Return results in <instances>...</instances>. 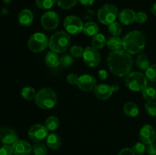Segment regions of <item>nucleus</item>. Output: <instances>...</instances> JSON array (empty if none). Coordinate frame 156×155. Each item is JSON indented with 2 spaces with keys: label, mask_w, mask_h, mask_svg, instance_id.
Returning <instances> with one entry per match:
<instances>
[{
  "label": "nucleus",
  "mask_w": 156,
  "mask_h": 155,
  "mask_svg": "<svg viewBox=\"0 0 156 155\" xmlns=\"http://www.w3.org/2000/svg\"><path fill=\"white\" fill-rule=\"evenodd\" d=\"M108 65L116 76L124 77L130 73L133 68L132 56L124 50L112 52L108 57Z\"/></svg>",
  "instance_id": "1"
},
{
  "label": "nucleus",
  "mask_w": 156,
  "mask_h": 155,
  "mask_svg": "<svg viewBox=\"0 0 156 155\" xmlns=\"http://www.w3.org/2000/svg\"><path fill=\"white\" fill-rule=\"evenodd\" d=\"M123 50L130 55L141 53L146 46V37L142 32L133 30L128 33L123 39Z\"/></svg>",
  "instance_id": "2"
},
{
  "label": "nucleus",
  "mask_w": 156,
  "mask_h": 155,
  "mask_svg": "<svg viewBox=\"0 0 156 155\" xmlns=\"http://www.w3.org/2000/svg\"><path fill=\"white\" fill-rule=\"evenodd\" d=\"M34 101L38 107L43 109H50L56 104L57 95L51 88H44L37 93Z\"/></svg>",
  "instance_id": "3"
},
{
  "label": "nucleus",
  "mask_w": 156,
  "mask_h": 155,
  "mask_svg": "<svg viewBox=\"0 0 156 155\" xmlns=\"http://www.w3.org/2000/svg\"><path fill=\"white\" fill-rule=\"evenodd\" d=\"M71 45V38L65 31H57L52 35L49 40L50 50L56 53H62L66 51Z\"/></svg>",
  "instance_id": "4"
},
{
  "label": "nucleus",
  "mask_w": 156,
  "mask_h": 155,
  "mask_svg": "<svg viewBox=\"0 0 156 155\" xmlns=\"http://www.w3.org/2000/svg\"><path fill=\"white\" fill-rule=\"evenodd\" d=\"M125 84L130 91L135 92L143 91L147 87V78L143 73L139 71L130 72L126 76Z\"/></svg>",
  "instance_id": "5"
},
{
  "label": "nucleus",
  "mask_w": 156,
  "mask_h": 155,
  "mask_svg": "<svg viewBox=\"0 0 156 155\" xmlns=\"http://www.w3.org/2000/svg\"><path fill=\"white\" fill-rule=\"evenodd\" d=\"M117 17L118 9L112 4L105 5L98 12V18L99 21L105 25H110L115 22Z\"/></svg>",
  "instance_id": "6"
},
{
  "label": "nucleus",
  "mask_w": 156,
  "mask_h": 155,
  "mask_svg": "<svg viewBox=\"0 0 156 155\" xmlns=\"http://www.w3.org/2000/svg\"><path fill=\"white\" fill-rule=\"evenodd\" d=\"M28 48L34 53H40L47 49L49 40L44 33L37 32L30 36L27 42Z\"/></svg>",
  "instance_id": "7"
},
{
  "label": "nucleus",
  "mask_w": 156,
  "mask_h": 155,
  "mask_svg": "<svg viewBox=\"0 0 156 155\" xmlns=\"http://www.w3.org/2000/svg\"><path fill=\"white\" fill-rule=\"evenodd\" d=\"M64 27L68 33L77 35L83 31L84 24L82 20L76 15H69L63 22Z\"/></svg>",
  "instance_id": "8"
},
{
  "label": "nucleus",
  "mask_w": 156,
  "mask_h": 155,
  "mask_svg": "<svg viewBox=\"0 0 156 155\" xmlns=\"http://www.w3.org/2000/svg\"><path fill=\"white\" fill-rule=\"evenodd\" d=\"M83 61L90 68H95L101 62V55L97 49L93 46H88L84 50Z\"/></svg>",
  "instance_id": "9"
},
{
  "label": "nucleus",
  "mask_w": 156,
  "mask_h": 155,
  "mask_svg": "<svg viewBox=\"0 0 156 155\" xmlns=\"http://www.w3.org/2000/svg\"><path fill=\"white\" fill-rule=\"evenodd\" d=\"M41 23L45 30H53L59 25V17L56 12L53 11H48L43 14L41 18Z\"/></svg>",
  "instance_id": "10"
},
{
  "label": "nucleus",
  "mask_w": 156,
  "mask_h": 155,
  "mask_svg": "<svg viewBox=\"0 0 156 155\" xmlns=\"http://www.w3.org/2000/svg\"><path fill=\"white\" fill-rule=\"evenodd\" d=\"M28 137L34 142H41L48 136V129L41 124H34L29 129Z\"/></svg>",
  "instance_id": "11"
},
{
  "label": "nucleus",
  "mask_w": 156,
  "mask_h": 155,
  "mask_svg": "<svg viewBox=\"0 0 156 155\" xmlns=\"http://www.w3.org/2000/svg\"><path fill=\"white\" fill-rule=\"evenodd\" d=\"M139 135H140V141L147 145L155 142L156 139V132L155 129L149 124L144 125L141 128Z\"/></svg>",
  "instance_id": "12"
},
{
  "label": "nucleus",
  "mask_w": 156,
  "mask_h": 155,
  "mask_svg": "<svg viewBox=\"0 0 156 155\" xmlns=\"http://www.w3.org/2000/svg\"><path fill=\"white\" fill-rule=\"evenodd\" d=\"M76 85L82 91L88 92V91H94V88L96 87V79L94 78V76L90 74H82L79 76Z\"/></svg>",
  "instance_id": "13"
},
{
  "label": "nucleus",
  "mask_w": 156,
  "mask_h": 155,
  "mask_svg": "<svg viewBox=\"0 0 156 155\" xmlns=\"http://www.w3.org/2000/svg\"><path fill=\"white\" fill-rule=\"evenodd\" d=\"M18 141V136L15 131L9 127L0 129V141L4 144H13Z\"/></svg>",
  "instance_id": "14"
},
{
  "label": "nucleus",
  "mask_w": 156,
  "mask_h": 155,
  "mask_svg": "<svg viewBox=\"0 0 156 155\" xmlns=\"http://www.w3.org/2000/svg\"><path fill=\"white\" fill-rule=\"evenodd\" d=\"M15 155H30L33 152V147L30 143L23 140H18L12 144Z\"/></svg>",
  "instance_id": "15"
},
{
  "label": "nucleus",
  "mask_w": 156,
  "mask_h": 155,
  "mask_svg": "<svg viewBox=\"0 0 156 155\" xmlns=\"http://www.w3.org/2000/svg\"><path fill=\"white\" fill-rule=\"evenodd\" d=\"M94 94L95 97L99 100H105L111 97L113 92L110 85L101 84L96 85L94 89Z\"/></svg>",
  "instance_id": "16"
},
{
  "label": "nucleus",
  "mask_w": 156,
  "mask_h": 155,
  "mask_svg": "<svg viewBox=\"0 0 156 155\" xmlns=\"http://www.w3.org/2000/svg\"><path fill=\"white\" fill-rule=\"evenodd\" d=\"M136 13L133 9H125L118 14V18L122 24L129 25L136 21Z\"/></svg>",
  "instance_id": "17"
},
{
  "label": "nucleus",
  "mask_w": 156,
  "mask_h": 155,
  "mask_svg": "<svg viewBox=\"0 0 156 155\" xmlns=\"http://www.w3.org/2000/svg\"><path fill=\"white\" fill-rule=\"evenodd\" d=\"M34 20V15L29 9H23L18 15V23L22 27H28L32 24Z\"/></svg>",
  "instance_id": "18"
},
{
  "label": "nucleus",
  "mask_w": 156,
  "mask_h": 155,
  "mask_svg": "<svg viewBox=\"0 0 156 155\" xmlns=\"http://www.w3.org/2000/svg\"><path fill=\"white\" fill-rule=\"evenodd\" d=\"M107 46L111 51L117 52L122 50L123 49V40L118 36H114L110 37L107 40Z\"/></svg>",
  "instance_id": "19"
},
{
  "label": "nucleus",
  "mask_w": 156,
  "mask_h": 155,
  "mask_svg": "<svg viewBox=\"0 0 156 155\" xmlns=\"http://www.w3.org/2000/svg\"><path fill=\"white\" fill-rule=\"evenodd\" d=\"M61 138L57 134L50 133L46 138V144L49 148L52 150H57L61 146Z\"/></svg>",
  "instance_id": "20"
},
{
  "label": "nucleus",
  "mask_w": 156,
  "mask_h": 155,
  "mask_svg": "<svg viewBox=\"0 0 156 155\" xmlns=\"http://www.w3.org/2000/svg\"><path fill=\"white\" fill-rule=\"evenodd\" d=\"M45 62L50 68H56L60 64V58L58 56L57 53L53 51H50L45 56Z\"/></svg>",
  "instance_id": "21"
},
{
  "label": "nucleus",
  "mask_w": 156,
  "mask_h": 155,
  "mask_svg": "<svg viewBox=\"0 0 156 155\" xmlns=\"http://www.w3.org/2000/svg\"><path fill=\"white\" fill-rule=\"evenodd\" d=\"M139 107L133 102H128L123 106V112L125 115L129 117H136L139 114Z\"/></svg>",
  "instance_id": "22"
},
{
  "label": "nucleus",
  "mask_w": 156,
  "mask_h": 155,
  "mask_svg": "<svg viewBox=\"0 0 156 155\" xmlns=\"http://www.w3.org/2000/svg\"><path fill=\"white\" fill-rule=\"evenodd\" d=\"M99 27L96 23L93 21L87 22L86 24H84L83 32L85 35L88 36H94L97 33H98Z\"/></svg>",
  "instance_id": "23"
},
{
  "label": "nucleus",
  "mask_w": 156,
  "mask_h": 155,
  "mask_svg": "<svg viewBox=\"0 0 156 155\" xmlns=\"http://www.w3.org/2000/svg\"><path fill=\"white\" fill-rule=\"evenodd\" d=\"M91 43H92V46L94 48L97 49L98 50H101L105 47V46L107 43L106 37L102 33H97L92 37Z\"/></svg>",
  "instance_id": "24"
},
{
  "label": "nucleus",
  "mask_w": 156,
  "mask_h": 155,
  "mask_svg": "<svg viewBox=\"0 0 156 155\" xmlns=\"http://www.w3.org/2000/svg\"><path fill=\"white\" fill-rule=\"evenodd\" d=\"M137 67L140 70H146L150 65V62L149 60V57L144 53H140L138 55L136 61Z\"/></svg>",
  "instance_id": "25"
},
{
  "label": "nucleus",
  "mask_w": 156,
  "mask_h": 155,
  "mask_svg": "<svg viewBox=\"0 0 156 155\" xmlns=\"http://www.w3.org/2000/svg\"><path fill=\"white\" fill-rule=\"evenodd\" d=\"M36 91L34 88L30 86H26L22 88L21 92V97L27 100H31L35 98L36 97Z\"/></svg>",
  "instance_id": "26"
},
{
  "label": "nucleus",
  "mask_w": 156,
  "mask_h": 155,
  "mask_svg": "<svg viewBox=\"0 0 156 155\" xmlns=\"http://www.w3.org/2000/svg\"><path fill=\"white\" fill-rule=\"evenodd\" d=\"M45 126L48 131H55L59 126V121L57 117L54 115L49 116L45 121Z\"/></svg>",
  "instance_id": "27"
},
{
  "label": "nucleus",
  "mask_w": 156,
  "mask_h": 155,
  "mask_svg": "<svg viewBox=\"0 0 156 155\" xmlns=\"http://www.w3.org/2000/svg\"><path fill=\"white\" fill-rule=\"evenodd\" d=\"M143 98L148 102L154 101L156 99V91L155 88L151 87H146L143 91H142Z\"/></svg>",
  "instance_id": "28"
},
{
  "label": "nucleus",
  "mask_w": 156,
  "mask_h": 155,
  "mask_svg": "<svg viewBox=\"0 0 156 155\" xmlns=\"http://www.w3.org/2000/svg\"><path fill=\"white\" fill-rule=\"evenodd\" d=\"M33 153L34 155H47V145L41 142L35 143L33 146Z\"/></svg>",
  "instance_id": "29"
},
{
  "label": "nucleus",
  "mask_w": 156,
  "mask_h": 155,
  "mask_svg": "<svg viewBox=\"0 0 156 155\" xmlns=\"http://www.w3.org/2000/svg\"><path fill=\"white\" fill-rule=\"evenodd\" d=\"M36 5L39 9H50L54 5L56 0H36Z\"/></svg>",
  "instance_id": "30"
},
{
  "label": "nucleus",
  "mask_w": 156,
  "mask_h": 155,
  "mask_svg": "<svg viewBox=\"0 0 156 155\" xmlns=\"http://www.w3.org/2000/svg\"><path fill=\"white\" fill-rule=\"evenodd\" d=\"M108 26V31L114 36H118L122 33V27L118 22L115 21Z\"/></svg>",
  "instance_id": "31"
},
{
  "label": "nucleus",
  "mask_w": 156,
  "mask_h": 155,
  "mask_svg": "<svg viewBox=\"0 0 156 155\" xmlns=\"http://www.w3.org/2000/svg\"><path fill=\"white\" fill-rule=\"evenodd\" d=\"M78 0H56L58 5L63 9H70L74 7Z\"/></svg>",
  "instance_id": "32"
},
{
  "label": "nucleus",
  "mask_w": 156,
  "mask_h": 155,
  "mask_svg": "<svg viewBox=\"0 0 156 155\" xmlns=\"http://www.w3.org/2000/svg\"><path fill=\"white\" fill-rule=\"evenodd\" d=\"M146 76L148 80L151 81H156V64L150 65L146 70Z\"/></svg>",
  "instance_id": "33"
},
{
  "label": "nucleus",
  "mask_w": 156,
  "mask_h": 155,
  "mask_svg": "<svg viewBox=\"0 0 156 155\" xmlns=\"http://www.w3.org/2000/svg\"><path fill=\"white\" fill-rule=\"evenodd\" d=\"M146 146L143 142H137L133 146L132 150L137 155H143L146 152Z\"/></svg>",
  "instance_id": "34"
},
{
  "label": "nucleus",
  "mask_w": 156,
  "mask_h": 155,
  "mask_svg": "<svg viewBox=\"0 0 156 155\" xmlns=\"http://www.w3.org/2000/svg\"><path fill=\"white\" fill-rule=\"evenodd\" d=\"M145 109L151 116H156V102L149 101L145 104Z\"/></svg>",
  "instance_id": "35"
},
{
  "label": "nucleus",
  "mask_w": 156,
  "mask_h": 155,
  "mask_svg": "<svg viewBox=\"0 0 156 155\" xmlns=\"http://www.w3.org/2000/svg\"><path fill=\"white\" fill-rule=\"evenodd\" d=\"M84 50H84L82 46H80L75 45L70 48V55H71L73 57H82L84 53Z\"/></svg>",
  "instance_id": "36"
},
{
  "label": "nucleus",
  "mask_w": 156,
  "mask_h": 155,
  "mask_svg": "<svg viewBox=\"0 0 156 155\" xmlns=\"http://www.w3.org/2000/svg\"><path fill=\"white\" fill-rule=\"evenodd\" d=\"M73 58L72 57V56L68 54L63 55L62 56H61L60 58V64L65 68H68V67L71 66L72 64L73 63Z\"/></svg>",
  "instance_id": "37"
},
{
  "label": "nucleus",
  "mask_w": 156,
  "mask_h": 155,
  "mask_svg": "<svg viewBox=\"0 0 156 155\" xmlns=\"http://www.w3.org/2000/svg\"><path fill=\"white\" fill-rule=\"evenodd\" d=\"M13 153L12 146L10 144H4L0 147V155H12Z\"/></svg>",
  "instance_id": "38"
},
{
  "label": "nucleus",
  "mask_w": 156,
  "mask_h": 155,
  "mask_svg": "<svg viewBox=\"0 0 156 155\" xmlns=\"http://www.w3.org/2000/svg\"><path fill=\"white\" fill-rule=\"evenodd\" d=\"M148 19V16L146 12H139L136 15V21L138 24H144Z\"/></svg>",
  "instance_id": "39"
},
{
  "label": "nucleus",
  "mask_w": 156,
  "mask_h": 155,
  "mask_svg": "<svg viewBox=\"0 0 156 155\" xmlns=\"http://www.w3.org/2000/svg\"><path fill=\"white\" fill-rule=\"evenodd\" d=\"M79 76L76 74H74V73H71V74H69L66 78V80L68 81L69 84H77L78 81H79Z\"/></svg>",
  "instance_id": "40"
},
{
  "label": "nucleus",
  "mask_w": 156,
  "mask_h": 155,
  "mask_svg": "<svg viewBox=\"0 0 156 155\" xmlns=\"http://www.w3.org/2000/svg\"><path fill=\"white\" fill-rule=\"evenodd\" d=\"M146 153L149 155H156V144H149L146 147Z\"/></svg>",
  "instance_id": "41"
},
{
  "label": "nucleus",
  "mask_w": 156,
  "mask_h": 155,
  "mask_svg": "<svg viewBox=\"0 0 156 155\" xmlns=\"http://www.w3.org/2000/svg\"><path fill=\"white\" fill-rule=\"evenodd\" d=\"M117 155H136V154L132 149L126 147V148L122 149V150L119 152Z\"/></svg>",
  "instance_id": "42"
},
{
  "label": "nucleus",
  "mask_w": 156,
  "mask_h": 155,
  "mask_svg": "<svg viewBox=\"0 0 156 155\" xmlns=\"http://www.w3.org/2000/svg\"><path fill=\"white\" fill-rule=\"evenodd\" d=\"M98 76L101 78V80L105 81L108 78V72H107V71L105 69H101L98 71Z\"/></svg>",
  "instance_id": "43"
},
{
  "label": "nucleus",
  "mask_w": 156,
  "mask_h": 155,
  "mask_svg": "<svg viewBox=\"0 0 156 155\" xmlns=\"http://www.w3.org/2000/svg\"><path fill=\"white\" fill-rule=\"evenodd\" d=\"M79 2L84 6H91L94 2V0H79Z\"/></svg>",
  "instance_id": "44"
},
{
  "label": "nucleus",
  "mask_w": 156,
  "mask_h": 155,
  "mask_svg": "<svg viewBox=\"0 0 156 155\" xmlns=\"http://www.w3.org/2000/svg\"><path fill=\"white\" fill-rule=\"evenodd\" d=\"M94 15V12L92 10H88L85 13V15H84V18H85V19H88V18H92L93 16Z\"/></svg>",
  "instance_id": "45"
},
{
  "label": "nucleus",
  "mask_w": 156,
  "mask_h": 155,
  "mask_svg": "<svg viewBox=\"0 0 156 155\" xmlns=\"http://www.w3.org/2000/svg\"><path fill=\"white\" fill-rule=\"evenodd\" d=\"M111 91H112V92L114 93V92H117V91H118L120 87H119L118 84H113L111 85Z\"/></svg>",
  "instance_id": "46"
},
{
  "label": "nucleus",
  "mask_w": 156,
  "mask_h": 155,
  "mask_svg": "<svg viewBox=\"0 0 156 155\" xmlns=\"http://www.w3.org/2000/svg\"><path fill=\"white\" fill-rule=\"evenodd\" d=\"M151 12H152V13L154 15L156 16V3H154V4L152 5V8H151Z\"/></svg>",
  "instance_id": "47"
},
{
  "label": "nucleus",
  "mask_w": 156,
  "mask_h": 155,
  "mask_svg": "<svg viewBox=\"0 0 156 155\" xmlns=\"http://www.w3.org/2000/svg\"><path fill=\"white\" fill-rule=\"evenodd\" d=\"M2 13L3 15H6V14H8V9H6V8H3V9H2Z\"/></svg>",
  "instance_id": "48"
},
{
  "label": "nucleus",
  "mask_w": 156,
  "mask_h": 155,
  "mask_svg": "<svg viewBox=\"0 0 156 155\" xmlns=\"http://www.w3.org/2000/svg\"><path fill=\"white\" fill-rule=\"evenodd\" d=\"M3 2H4L5 4H9V3L12 2V0H3Z\"/></svg>",
  "instance_id": "49"
}]
</instances>
